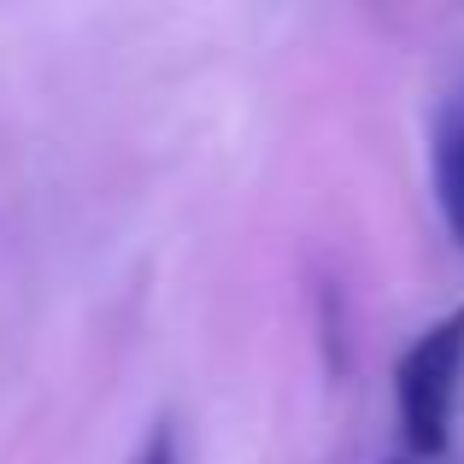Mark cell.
Segmentation results:
<instances>
[{"label":"cell","mask_w":464,"mask_h":464,"mask_svg":"<svg viewBox=\"0 0 464 464\" xmlns=\"http://www.w3.org/2000/svg\"><path fill=\"white\" fill-rule=\"evenodd\" d=\"M430 177H435V200H441L447 229L464 241V101L453 112H441V124H435Z\"/></svg>","instance_id":"obj_2"},{"label":"cell","mask_w":464,"mask_h":464,"mask_svg":"<svg viewBox=\"0 0 464 464\" xmlns=\"http://www.w3.org/2000/svg\"><path fill=\"white\" fill-rule=\"evenodd\" d=\"M136 464H182V453H177V430H170V423H159L148 441H141Z\"/></svg>","instance_id":"obj_3"},{"label":"cell","mask_w":464,"mask_h":464,"mask_svg":"<svg viewBox=\"0 0 464 464\" xmlns=\"http://www.w3.org/2000/svg\"><path fill=\"white\" fill-rule=\"evenodd\" d=\"M464 388V306L435 317L411 335V347L394 364V411L411 459H441L453 441V411Z\"/></svg>","instance_id":"obj_1"}]
</instances>
